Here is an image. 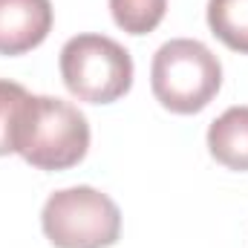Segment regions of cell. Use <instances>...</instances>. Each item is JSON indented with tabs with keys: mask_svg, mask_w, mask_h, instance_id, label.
I'll return each mask as SVG.
<instances>
[{
	"mask_svg": "<svg viewBox=\"0 0 248 248\" xmlns=\"http://www.w3.org/2000/svg\"><path fill=\"white\" fill-rule=\"evenodd\" d=\"M90 150L84 113L52 95H29L15 127V153L38 170H66Z\"/></svg>",
	"mask_w": 248,
	"mask_h": 248,
	"instance_id": "1",
	"label": "cell"
},
{
	"mask_svg": "<svg viewBox=\"0 0 248 248\" xmlns=\"http://www.w3.org/2000/svg\"><path fill=\"white\" fill-rule=\"evenodd\" d=\"M150 84L156 101L179 116L199 113L222 87L219 58L193 38H176L159 46L150 66Z\"/></svg>",
	"mask_w": 248,
	"mask_h": 248,
	"instance_id": "2",
	"label": "cell"
},
{
	"mask_svg": "<svg viewBox=\"0 0 248 248\" xmlns=\"http://www.w3.org/2000/svg\"><path fill=\"white\" fill-rule=\"evenodd\" d=\"M41 225L55 248H110L122 234V211L95 187H63L46 199Z\"/></svg>",
	"mask_w": 248,
	"mask_h": 248,
	"instance_id": "3",
	"label": "cell"
},
{
	"mask_svg": "<svg viewBox=\"0 0 248 248\" xmlns=\"http://www.w3.org/2000/svg\"><path fill=\"white\" fill-rule=\"evenodd\" d=\"M66 90L87 104H113L133 87V58L107 35H75L61 49Z\"/></svg>",
	"mask_w": 248,
	"mask_h": 248,
	"instance_id": "4",
	"label": "cell"
},
{
	"mask_svg": "<svg viewBox=\"0 0 248 248\" xmlns=\"http://www.w3.org/2000/svg\"><path fill=\"white\" fill-rule=\"evenodd\" d=\"M52 32L49 0H0V55H23Z\"/></svg>",
	"mask_w": 248,
	"mask_h": 248,
	"instance_id": "5",
	"label": "cell"
},
{
	"mask_svg": "<svg viewBox=\"0 0 248 248\" xmlns=\"http://www.w3.org/2000/svg\"><path fill=\"white\" fill-rule=\"evenodd\" d=\"M208 150L228 170H248V107H228L211 122Z\"/></svg>",
	"mask_w": 248,
	"mask_h": 248,
	"instance_id": "6",
	"label": "cell"
},
{
	"mask_svg": "<svg viewBox=\"0 0 248 248\" xmlns=\"http://www.w3.org/2000/svg\"><path fill=\"white\" fill-rule=\"evenodd\" d=\"M208 26L228 49L248 55V0H208Z\"/></svg>",
	"mask_w": 248,
	"mask_h": 248,
	"instance_id": "7",
	"label": "cell"
},
{
	"mask_svg": "<svg viewBox=\"0 0 248 248\" xmlns=\"http://www.w3.org/2000/svg\"><path fill=\"white\" fill-rule=\"evenodd\" d=\"M110 12L119 29L130 35H147L162 23L168 0H110Z\"/></svg>",
	"mask_w": 248,
	"mask_h": 248,
	"instance_id": "8",
	"label": "cell"
},
{
	"mask_svg": "<svg viewBox=\"0 0 248 248\" xmlns=\"http://www.w3.org/2000/svg\"><path fill=\"white\" fill-rule=\"evenodd\" d=\"M26 98L29 93L20 84L0 78V156L15 153V127H17V116Z\"/></svg>",
	"mask_w": 248,
	"mask_h": 248,
	"instance_id": "9",
	"label": "cell"
}]
</instances>
